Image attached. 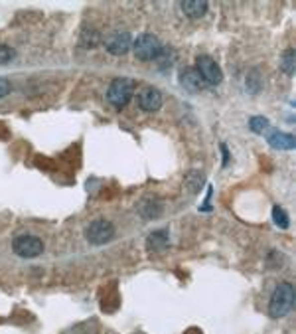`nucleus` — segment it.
Wrapping results in <instances>:
<instances>
[{
	"mask_svg": "<svg viewBox=\"0 0 296 334\" xmlns=\"http://www.w3.org/2000/svg\"><path fill=\"white\" fill-rule=\"evenodd\" d=\"M295 63H296V54H295V50L291 48V50H287L285 56H283V71L289 73V75H293V73H295Z\"/></svg>",
	"mask_w": 296,
	"mask_h": 334,
	"instance_id": "obj_15",
	"label": "nucleus"
},
{
	"mask_svg": "<svg viewBox=\"0 0 296 334\" xmlns=\"http://www.w3.org/2000/svg\"><path fill=\"white\" fill-rule=\"evenodd\" d=\"M269 145L273 147V149H279V151H293L296 145L295 137L293 135H289V133H273V135H269Z\"/></svg>",
	"mask_w": 296,
	"mask_h": 334,
	"instance_id": "obj_9",
	"label": "nucleus"
},
{
	"mask_svg": "<svg viewBox=\"0 0 296 334\" xmlns=\"http://www.w3.org/2000/svg\"><path fill=\"white\" fill-rule=\"evenodd\" d=\"M273 220H275V223H277L281 229H287V227H289V223H291V220H289V214H287L281 206H275V208H273Z\"/></svg>",
	"mask_w": 296,
	"mask_h": 334,
	"instance_id": "obj_14",
	"label": "nucleus"
},
{
	"mask_svg": "<svg viewBox=\"0 0 296 334\" xmlns=\"http://www.w3.org/2000/svg\"><path fill=\"white\" fill-rule=\"evenodd\" d=\"M166 245H168V231L166 229H158V231H152L148 235V251H162Z\"/></svg>",
	"mask_w": 296,
	"mask_h": 334,
	"instance_id": "obj_11",
	"label": "nucleus"
},
{
	"mask_svg": "<svg viewBox=\"0 0 296 334\" xmlns=\"http://www.w3.org/2000/svg\"><path fill=\"white\" fill-rule=\"evenodd\" d=\"M133 46V38L129 32H113L107 40H105V48L109 54L113 56H123L131 50Z\"/></svg>",
	"mask_w": 296,
	"mask_h": 334,
	"instance_id": "obj_7",
	"label": "nucleus"
},
{
	"mask_svg": "<svg viewBox=\"0 0 296 334\" xmlns=\"http://www.w3.org/2000/svg\"><path fill=\"white\" fill-rule=\"evenodd\" d=\"M10 89H12L10 81H8L6 77H0V97H6V95L10 93Z\"/></svg>",
	"mask_w": 296,
	"mask_h": 334,
	"instance_id": "obj_19",
	"label": "nucleus"
},
{
	"mask_svg": "<svg viewBox=\"0 0 296 334\" xmlns=\"http://www.w3.org/2000/svg\"><path fill=\"white\" fill-rule=\"evenodd\" d=\"M139 214H141L143 218H147V220H154V218H158V216L162 214V206H160V202H156V200H145V202L139 206Z\"/></svg>",
	"mask_w": 296,
	"mask_h": 334,
	"instance_id": "obj_12",
	"label": "nucleus"
},
{
	"mask_svg": "<svg viewBox=\"0 0 296 334\" xmlns=\"http://www.w3.org/2000/svg\"><path fill=\"white\" fill-rule=\"evenodd\" d=\"M201 81H203V79L199 77V73H197L196 69H186V71L182 73V85L188 87L190 91H199V89L203 87Z\"/></svg>",
	"mask_w": 296,
	"mask_h": 334,
	"instance_id": "obj_13",
	"label": "nucleus"
},
{
	"mask_svg": "<svg viewBox=\"0 0 296 334\" xmlns=\"http://www.w3.org/2000/svg\"><path fill=\"white\" fill-rule=\"evenodd\" d=\"M85 237L93 245H105V243H109L115 237V227L107 220H95V222L89 223V227L85 229Z\"/></svg>",
	"mask_w": 296,
	"mask_h": 334,
	"instance_id": "obj_6",
	"label": "nucleus"
},
{
	"mask_svg": "<svg viewBox=\"0 0 296 334\" xmlns=\"http://www.w3.org/2000/svg\"><path fill=\"white\" fill-rule=\"evenodd\" d=\"M12 249L18 257H24V259H34L38 255H42L44 251V241L36 235H18L14 241H12Z\"/></svg>",
	"mask_w": 296,
	"mask_h": 334,
	"instance_id": "obj_4",
	"label": "nucleus"
},
{
	"mask_svg": "<svg viewBox=\"0 0 296 334\" xmlns=\"http://www.w3.org/2000/svg\"><path fill=\"white\" fill-rule=\"evenodd\" d=\"M180 8L188 18H201L207 10V2L205 0H184Z\"/></svg>",
	"mask_w": 296,
	"mask_h": 334,
	"instance_id": "obj_10",
	"label": "nucleus"
},
{
	"mask_svg": "<svg viewBox=\"0 0 296 334\" xmlns=\"http://www.w3.org/2000/svg\"><path fill=\"white\" fill-rule=\"evenodd\" d=\"M221 151H223V165H227V163H229V155H227L225 145H221Z\"/></svg>",
	"mask_w": 296,
	"mask_h": 334,
	"instance_id": "obj_20",
	"label": "nucleus"
},
{
	"mask_svg": "<svg viewBox=\"0 0 296 334\" xmlns=\"http://www.w3.org/2000/svg\"><path fill=\"white\" fill-rule=\"evenodd\" d=\"M133 93H135V83H133V79H129V77H119V79H115V81L109 85L107 99H109V103H111L113 107L123 109V107L131 101Z\"/></svg>",
	"mask_w": 296,
	"mask_h": 334,
	"instance_id": "obj_2",
	"label": "nucleus"
},
{
	"mask_svg": "<svg viewBox=\"0 0 296 334\" xmlns=\"http://www.w3.org/2000/svg\"><path fill=\"white\" fill-rule=\"evenodd\" d=\"M255 77H257V71H251V75L247 77V89H249L251 93H257V91H259V81H257Z\"/></svg>",
	"mask_w": 296,
	"mask_h": 334,
	"instance_id": "obj_18",
	"label": "nucleus"
},
{
	"mask_svg": "<svg viewBox=\"0 0 296 334\" xmlns=\"http://www.w3.org/2000/svg\"><path fill=\"white\" fill-rule=\"evenodd\" d=\"M133 52H135V56L139 57V59L150 61V59H156V57L162 54V44L152 34H141L133 42Z\"/></svg>",
	"mask_w": 296,
	"mask_h": 334,
	"instance_id": "obj_3",
	"label": "nucleus"
},
{
	"mask_svg": "<svg viewBox=\"0 0 296 334\" xmlns=\"http://www.w3.org/2000/svg\"><path fill=\"white\" fill-rule=\"evenodd\" d=\"M295 307V287L291 283H281L269 303V315L273 319H283L287 317Z\"/></svg>",
	"mask_w": 296,
	"mask_h": 334,
	"instance_id": "obj_1",
	"label": "nucleus"
},
{
	"mask_svg": "<svg viewBox=\"0 0 296 334\" xmlns=\"http://www.w3.org/2000/svg\"><path fill=\"white\" fill-rule=\"evenodd\" d=\"M137 101H139V107H141L143 111L154 113L162 107V93H160L156 87H145V89L139 93Z\"/></svg>",
	"mask_w": 296,
	"mask_h": 334,
	"instance_id": "obj_8",
	"label": "nucleus"
},
{
	"mask_svg": "<svg viewBox=\"0 0 296 334\" xmlns=\"http://www.w3.org/2000/svg\"><path fill=\"white\" fill-rule=\"evenodd\" d=\"M10 59H14V50L0 44V65H2V63H8Z\"/></svg>",
	"mask_w": 296,
	"mask_h": 334,
	"instance_id": "obj_17",
	"label": "nucleus"
},
{
	"mask_svg": "<svg viewBox=\"0 0 296 334\" xmlns=\"http://www.w3.org/2000/svg\"><path fill=\"white\" fill-rule=\"evenodd\" d=\"M249 127H251L253 133H265L269 129V121L265 117H251Z\"/></svg>",
	"mask_w": 296,
	"mask_h": 334,
	"instance_id": "obj_16",
	"label": "nucleus"
},
{
	"mask_svg": "<svg viewBox=\"0 0 296 334\" xmlns=\"http://www.w3.org/2000/svg\"><path fill=\"white\" fill-rule=\"evenodd\" d=\"M196 71L199 77L207 83V85H219L223 81V71L217 65V61L209 56H199L196 59Z\"/></svg>",
	"mask_w": 296,
	"mask_h": 334,
	"instance_id": "obj_5",
	"label": "nucleus"
}]
</instances>
